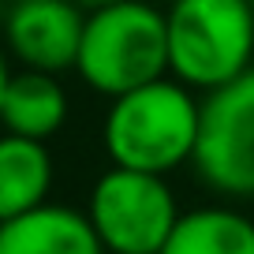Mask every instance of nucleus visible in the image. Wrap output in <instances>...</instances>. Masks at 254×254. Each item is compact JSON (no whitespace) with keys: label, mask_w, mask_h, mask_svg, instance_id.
Returning <instances> with one entry per match:
<instances>
[{"label":"nucleus","mask_w":254,"mask_h":254,"mask_svg":"<svg viewBox=\"0 0 254 254\" xmlns=\"http://www.w3.org/2000/svg\"><path fill=\"white\" fill-rule=\"evenodd\" d=\"M75 75L101 97H120L168 75L165 8L150 0H120L86 11Z\"/></svg>","instance_id":"nucleus-2"},{"label":"nucleus","mask_w":254,"mask_h":254,"mask_svg":"<svg viewBox=\"0 0 254 254\" xmlns=\"http://www.w3.org/2000/svg\"><path fill=\"white\" fill-rule=\"evenodd\" d=\"M0 4H4V8H8V4H15V0H0Z\"/></svg>","instance_id":"nucleus-13"},{"label":"nucleus","mask_w":254,"mask_h":254,"mask_svg":"<svg viewBox=\"0 0 254 254\" xmlns=\"http://www.w3.org/2000/svg\"><path fill=\"white\" fill-rule=\"evenodd\" d=\"M180 213L168 176L116 165L97 176L86 198V217L105 254H161Z\"/></svg>","instance_id":"nucleus-4"},{"label":"nucleus","mask_w":254,"mask_h":254,"mask_svg":"<svg viewBox=\"0 0 254 254\" xmlns=\"http://www.w3.org/2000/svg\"><path fill=\"white\" fill-rule=\"evenodd\" d=\"M86 30V8L75 0H15L4 11L0 41L19 67L64 75L75 71Z\"/></svg>","instance_id":"nucleus-6"},{"label":"nucleus","mask_w":254,"mask_h":254,"mask_svg":"<svg viewBox=\"0 0 254 254\" xmlns=\"http://www.w3.org/2000/svg\"><path fill=\"white\" fill-rule=\"evenodd\" d=\"M8 82H11V56H8V49H4V41H0V101H4Z\"/></svg>","instance_id":"nucleus-11"},{"label":"nucleus","mask_w":254,"mask_h":254,"mask_svg":"<svg viewBox=\"0 0 254 254\" xmlns=\"http://www.w3.org/2000/svg\"><path fill=\"white\" fill-rule=\"evenodd\" d=\"M165 26L168 75L198 94L254 67V0H172Z\"/></svg>","instance_id":"nucleus-3"},{"label":"nucleus","mask_w":254,"mask_h":254,"mask_svg":"<svg viewBox=\"0 0 254 254\" xmlns=\"http://www.w3.org/2000/svg\"><path fill=\"white\" fill-rule=\"evenodd\" d=\"M56 165L49 142L0 131V221L45 206L53 194Z\"/></svg>","instance_id":"nucleus-9"},{"label":"nucleus","mask_w":254,"mask_h":254,"mask_svg":"<svg viewBox=\"0 0 254 254\" xmlns=\"http://www.w3.org/2000/svg\"><path fill=\"white\" fill-rule=\"evenodd\" d=\"M0 254H105L86 209L45 202L23 217L0 221Z\"/></svg>","instance_id":"nucleus-7"},{"label":"nucleus","mask_w":254,"mask_h":254,"mask_svg":"<svg viewBox=\"0 0 254 254\" xmlns=\"http://www.w3.org/2000/svg\"><path fill=\"white\" fill-rule=\"evenodd\" d=\"M67 116H71V97L64 90L60 75L30 71V67L11 71V82L4 90V101H0V127L4 131L49 142L53 135L64 131Z\"/></svg>","instance_id":"nucleus-8"},{"label":"nucleus","mask_w":254,"mask_h":254,"mask_svg":"<svg viewBox=\"0 0 254 254\" xmlns=\"http://www.w3.org/2000/svg\"><path fill=\"white\" fill-rule=\"evenodd\" d=\"M202 135V94L165 75L112 97L101 116V150L109 165L172 176L190 165Z\"/></svg>","instance_id":"nucleus-1"},{"label":"nucleus","mask_w":254,"mask_h":254,"mask_svg":"<svg viewBox=\"0 0 254 254\" xmlns=\"http://www.w3.org/2000/svg\"><path fill=\"white\" fill-rule=\"evenodd\" d=\"M75 4H82L86 11H94V8H105V4H120V0H75Z\"/></svg>","instance_id":"nucleus-12"},{"label":"nucleus","mask_w":254,"mask_h":254,"mask_svg":"<svg viewBox=\"0 0 254 254\" xmlns=\"http://www.w3.org/2000/svg\"><path fill=\"white\" fill-rule=\"evenodd\" d=\"M194 176L221 198H254V67L202 94Z\"/></svg>","instance_id":"nucleus-5"},{"label":"nucleus","mask_w":254,"mask_h":254,"mask_svg":"<svg viewBox=\"0 0 254 254\" xmlns=\"http://www.w3.org/2000/svg\"><path fill=\"white\" fill-rule=\"evenodd\" d=\"M161 254H254V217L224 202L183 209Z\"/></svg>","instance_id":"nucleus-10"}]
</instances>
